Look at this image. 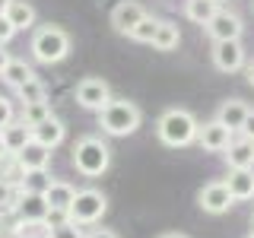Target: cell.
<instances>
[{"instance_id": "cell-1", "label": "cell", "mask_w": 254, "mask_h": 238, "mask_svg": "<svg viewBox=\"0 0 254 238\" xmlns=\"http://www.w3.org/2000/svg\"><path fill=\"white\" fill-rule=\"evenodd\" d=\"M197 130H200V121L188 108H165L156 121V137L169 149H185L197 143Z\"/></svg>"}, {"instance_id": "cell-2", "label": "cell", "mask_w": 254, "mask_h": 238, "mask_svg": "<svg viewBox=\"0 0 254 238\" xmlns=\"http://www.w3.org/2000/svg\"><path fill=\"white\" fill-rule=\"evenodd\" d=\"M95 118H99L102 133H108V137H130L143 124V111L130 99H111L102 111H95Z\"/></svg>"}, {"instance_id": "cell-3", "label": "cell", "mask_w": 254, "mask_h": 238, "mask_svg": "<svg viewBox=\"0 0 254 238\" xmlns=\"http://www.w3.org/2000/svg\"><path fill=\"white\" fill-rule=\"evenodd\" d=\"M70 48H73V42H70L67 29L61 26H38L35 32H32V42H29V51L32 58H35L38 63H45V67H51V63H61L70 58Z\"/></svg>"}, {"instance_id": "cell-4", "label": "cell", "mask_w": 254, "mask_h": 238, "mask_svg": "<svg viewBox=\"0 0 254 238\" xmlns=\"http://www.w3.org/2000/svg\"><path fill=\"white\" fill-rule=\"evenodd\" d=\"M70 162L83 178H99L111 169V146L102 137H79L73 143Z\"/></svg>"}, {"instance_id": "cell-5", "label": "cell", "mask_w": 254, "mask_h": 238, "mask_svg": "<svg viewBox=\"0 0 254 238\" xmlns=\"http://www.w3.org/2000/svg\"><path fill=\"white\" fill-rule=\"evenodd\" d=\"M105 213H108V197L99 187H83L76 190L73 203L67 210V219L76 222V226H95Z\"/></svg>"}, {"instance_id": "cell-6", "label": "cell", "mask_w": 254, "mask_h": 238, "mask_svg": "<svg viewBox=\"0 0 254 238\" xmlns=\"http://www.w3.org/2000/svg\"><path fill=\"white\" fill-rule=\"evenodd\" d=\"M73 99H76V105L86 108V111H102L115 95H111V86L102 76H83L73 89Z\"/></svg>"}, {"instance_id": "cell-7", "label": "cell", "mask_w": 254, "mask_h": 238, "mask_svg": "<svg viewBox=\"0 0 254 238\" xmlns=\"http://www.w3.org/2000/svg\"><path fill=\"white\" fill-rule=\"evenodd\" d=\"M245 63H248V54H245L242 38H232V42H213V67L219 73H242Z\"/></svg>"}, {"instance_id": "cell-8", "label": "cell", "mask_w": 254, "mask_h": 238, "mask_svg": "<svg viewBox=\"0 0 254 238\" xmlns=\"http://www.w3.org/2000/svg\"><path fill=\"white\" fill-rule=\"evenodd\" d=\"M197 206H200L203 213H210V216H222V213H229L235 206L232 194H229L226 181H210V184H203L197 190Z\"/></svg>"}, {"instance_id": "cell-9", "label": "cell", "mask_w": 254, "mask_h": 238, "mask_svg": "<svg viewBox=\"0 0 254 238\" xmlns=\"http://www.w3.org/2000/svg\"><path fill=\"white\" fill-rule=\"evenodd\" d=\"M206 35L213 38V42H232V38H242L245 35V22L242 16L232 13V10H216V16H213L210 22H206Z\"/></svg>"}, {"instance_id": "cell-10", "label": "cell", "mask_w": 254, "mask_h": 238, "mask_svg": "<svg viewBox=\"0 0 254 238\" xmlns=\"http://www.w3.org/2000/svg\"><path fill=\"white\" fill-rule=\"evenodd\" d=\"M146 16V6L140 3V0H118L115 6H111V29L118 32V35H130V29L137 26V22Z\"/></svg>"}, {"instance_id": "cell-11", "label": "cell", "mask_w": 254, "mask_h": 238, "mask_svg": "<svg viewBox=\"0 0 254 238\" xmlns=\"http://www.w3.org/2000/svg\"><path fill=\"white\" fill-rule=\"evenodd\" d=\"M48 200L45 194H19L16 200V216L19 226H48Z\"/></svg>"}, {"instance_id": "cell-12", "label": "cell", "mask_w": 254, "mask_h": 238, "mask_svg": "<svg viewBox=\"0 0 254 238\" xmlns=\"http://www.w3.org/2000/svg\"><path fill=\"white\" fill-rule=\"evenodd\" d=\"M232 137H235V133L229 130L226 124H219L216 118L206 121V124H200V130H197V143H200L203 153H226V146L232 143Z\"/></svg>"}, {"instance_id": "cell-13", "label": "cell", "mask_w": 254, "mask_h": 238, "mask_svg": "<svg viewBox=\"0 0 254 238\" xmlns=\"http://www.w3.org/2000/svg\"><path fill=\"white\" fill-rule=\"evenodd\" d=\"M29 130H32V140L42 143V146H48V149H58L64 143V137H67V127H64V121L58 115H48L42 124L29 127Z\"/></svg>"}, {"instance_id": "cell-14", "label": "cell", "mask_w": 254, "mask_h": 238, "mask_svg": "<svg viewBox=\"0 0 254 238\" xmlns=\"http://www.w3.org/2000/svg\"><path fill=\"white\" fill-rule=\"evenodd\" d=\"M222 181H226V187H229L235 203L254 200V169H229V175Z\"/></svg>"}, {"instance_id": "cell-15", "label": "cell", "mask_w": 254, "mask_h": 238, "mask_svg": "<svg viewBox=\"0 0 254 238\" xmlns=\"http://www.w3.org/2000/svg\"><path fill=\"white\" fill-rule=\"evenodd\" d=\"M229 169H254V140L248 137H232V143L226 146V153H222Z\"/></svg>"}, {"instance_id": "cell-16", "label": "cell", "mask_w": 254, "mask_h": 238, "mask_svg": "<svg viewBox=\"0 0 254 238\" xmlns=\"http://www.w3.org/2000/svg\"><path fill=\"white\" fill-rule=\"evenodd\" d=\"M51 156H54V149H48V146H42V143L29 140L26 146L16 153V162H19L22 172H35V169H48V165H51Z\"/></svg>"}, {"instance_id": "cell-17", "label": "cell", "mask_w": 254, "mask_h": 238, "mask_svg": "<svg viewBox=\"0 0 254 238\" xmlns=\"http://www.w3.org/2000/svg\"><path fill=\"white\" fill-rule=\"evenodd\" d=\"M245 118H248V102H242V99H226V102H219V108H216V121L219 124H226L232 133L242 130V124H245Z\"/></svg>"}, {"instance_id": "cell-18", "label": "cell", "mask_w": 254, "mask_h": 238, "mask_svg": "<svg viewBox=\"0 0 254 238\" xmlns=\"http://www.w3.org/2000/svg\"><path fill=\"white\" fill-rule=\"evenodd\" d=\"M73 197H76V187L70 184V181H58V178L45 190V200H48V210L51 213H67L70 203H73Z\"/></svg>"}, {"instance_id": "cell-19", "label": "cell", "mask_w": 254, "mask_h": 238, "mask_svg": "<svg viewBox=\"0 0 254 238\" xmlns=\"http://www.w3.org/2000/svg\"><path fill=\"white\" fill-rule=\"evenodd\" d=\"M0 79H3L6 86L16 92L19 86H26L29 79H35V70H32V63H26L22 58H10V63L3 67V73H0Z\"/></svg>"}, {"instance_id": "cell-20", "label": "cell", "mask_w": 254, "mask_h": 238, "mask_svg": "<svg viewBox=\"0 0 254 238\" xmlns=\"http://www.w3.org/2000/svg\"><path fill=\"white\" fill-rule=\"evenodd\" d=\"M6 19L13 22L16 32H29V29H35V6H32L29 0H10Z\"/></svg>"}, {"instance_id": "cell-21", "label": "cell", "mask_w": 254, "mask_h": 238, "mask_svg": "<svg viewBox=\"0 0 254 238\" xmlns=\"http://www.w3.org/2000/svg\"><path fill=\"white\" fill-rule=\"evenodd\" d=\"M0 137H3V143H6V153L16 156V153H19V149L32 140V130H29L22 121H10L3 130H0Z\"/></svg>"}, {"instance_id": "cell-22", "label": "cell", "mask_w": 254, "mask_h": 238, "mask_svg": "<svg viewBox=\"0 0 254 238\" xmlns=\"http://www.w3.org/2000/svg\"><path fill=\"white\" fill-rule=\"evenodd\" d=\"M178 45H181L178 22H172V19H159V29H156L153 48H156V51H175Z\"/></svg>"}, {"instance_id": "cell-23", "label": "cell", "mask_w": 254, "mask_h": 238, "mask_svg": "<svg viewBox=\"0 0 254 238\" xmlns=\"http://www.w3.org/2000/svg\"><path fill=\"white\" fill-rule=\"evenodd\" d=\"M216 10H219L216 0H185V16L197 26H206L216 16Z\"/></svg>"}, {"instance_id": "cell-24", "label": "cell", "mask_w": 254, "mask_h": 238, "mask_svg": "<svg viewBox=\"0 0 254 238\" xmlns=\"http://www.w3.org/2000/svg\"><path fill=\"white\" fill-rule=\"evenodd\" d=\"M51 175L48 169H35V172H22L19 178V194H45L48 187H51Z\"/></svg>"}, {"instance_id": "cell-25", "label": "cell", "mask_w": 254, "mask_h": 238, "mask_svg": "<svg viewBox=\"0 0 254 238\" xmlns=\"http://www.w3.org/2000/svg\"><path fill=\"white\" fill-rule=\"evenodd\" d=\"M156 29H159V19H156L153 13H146V16L137 22V26L130 29V35H127V38H130V42H140V45H153Z\"/></svg>"}, {"instance_id": "cell-26", "label": "cell", "mask_w": 254, "mask_h": 238, "mask_svg": "<svg viewBox=\"0 0 254 238\" xmlns=\"http://www.w3.org/2000/svg\"><path fill=\"white\" fill-rule=\"evenodd\" d=\"M48 115H54L51 111V102H29V105H22V111H19V121L26 124V127H35V124H42Z\"/></svg>"}, {"instance_id": "cell-27", "label": "cell", "mask_w": 254, "mask_h": 238, "mask_svg": "<svg viewBox=\"0 0 254 238\" xmlns=\"http://www.w3.org/2000/svg\"><path fill=\"white\" fill-rule=\"evenodd\" d=\"M16 99L22 102V105H29V102H45L48 99V89H45V83L42 79H29L26 86H19V89H16Z\"/></svg>"}, {"instance_id": "cell-28", "label": "cell", "mask_w": 254, "mask_h": 238, "mask_svg": "<svg viewBox=\"0 0 254 238\" xmlns=\"http://www.w3.org/2000/svg\"><path fill=\"white\" fill-rule=\"evenodd\" d=\"M48 238H86V235H83V226H76V222L64 219V222H54V226H48Z\"/></svg>"}, {"instance_id": "cell-29", "label": "cell", "mask_w": 254, "mask_h": 238, "mask_svg": "<svg viewBox=\"0 0 254 238\" xmlns=\"http://www.w3.org/2000/svg\"><path fill=\"white\" fill-rule=\"evenodd\" d=\"M10 121H13V102L6 99V95H0V130H3Z\"/></svg>"}, {"instance_id": "cell-30", "label": "cell", "mask_w": 254, "mask_h": 238, "mask_svg": "<svg viewBox=\"0 0 254 238\" xmlns=\"http://www.w3.org/2000/svg\"><path fill=\"white\" fill-rule=\"evenodd\" d=\"M13 35H16L13 22L6 19V16H0V45H10V42H13Z\"/></svg>"}, {"instance_id": "cell-31", "label": "cell", "mask_w": 254, "mask_h": 238, "mask_svg": "<svg viewBox=\"0 0 254 238\" xmlns=\"http://www.w3.org/2000/svg\"><path fill=\"white\" fill-rule=\"evenodd\" d=\"M242 137H248V140H254V108H248V118H245V124H242Z\"/></svg>"}, {"instance_id": "cell-32", "label": "cell", "mask_w": 254, "mask_h": 238, "mask_svg": "<svg viewBox=\"0 0 254 238\" xmlns=\"http://www.w3.org/2000/svg\"><path fill=\"white\" fill-rule=\"evenodd\" d=\"M242 73H245V83H248L251 89H254V58H251L248 63H245V70H242Z\"/></svg>"}, {"instance_id": "cell-33", "label": "cell", "mask_w": 254, "mask_h": 238, "mask_svg": "<svg viewBox=\"0 0 254 238\" xmlns=\"http://www.w3.org/2000/svg\"><path fill=\"white\" fill-rule=\"evenodd\" d=\"M86 238H118L115 229H95V232H89Z\"/></svg>"}, {"instance_id": "cell-34", "label": "cell", "mask_w": 254, "mask_h": 238, "mask_svg": "<svg viewBox=\"0 0 254 238\" xmlns=\"http://www.w3.org/2000/svg\"><path fill=\"white\" fill-rule=\"evenodd\" d=\"M6 63H10V51H6V45H0V73H3Z\"/></svg>"}, {"instance_id": "cell-35", "label": "cell", "mask_w": 254, "mask_h": 238, "mask_svg": "<svg viewBox=\"0 0 254 238\" xmlns=\"http://www.w3.org/2000/svg\"><path fill=\"white\" fill-rule=\"evenodd\" d=\"M6 156H10V153H6V143H3V137H0V162H3Z\"/></svg>"}, {"instance_id": "cell-36", "label": "cell", "mask_w": 254, "mask_h": 238, "mask_svg": "<svg viewBox=\"0 0 254 238\" xmlns=\"http://www.w3.org/2000/svg\"><path fill=\"white\" fill-rule=\"evenodd\" d=\"M159 238H188V235H181V232H165V235H159Z\"/></svg>"}, {"instance_id": "cell-37", "label": "cell", "mask_w": 254, "mask_h": 238, "mask_svg": "<svg viewBox=\"0 0 254 238\" xmlns=\"http://www.w3.org/2000/svg\"><path fill=\"white\" fill-rule=\"evenodd\" d=\"M6 6H10V0H0V16H6Z\"/></svg>"}, {"instance_id": "cell-38", "label": "cell", "mask_w": 254, "mask_h": 238, "mask_svg": "<svg viewBox=\"0 0 254 238\" xmlns=\"http://www.w3.org/2000/svg\"><path fill=\"white\" fill-rule=\"evenodd\" d=\"M19 238H48V232H42V235H32L29 232V235H19Z\"/></svg>"}, {"instance_id": "cell-39", "label": "cell", "mask_w": 254, "mask_h": 238, "mask_svg": "<svg viewBox=\"0 0 254 238\" xmlns=\"http://www.w3.org/2000/svg\"><path fill=\"white\" fill-rule=\"evenodd\" d=\"M216 3H219V6H222V3H226V0H216Z\"/></svg>"}, {"instance_id": "cell-40", "label": "cell", "mask_w": 254, "mask_h": 238, "mask_svg": "<svg viewBox=\"0 0 254 238\" xmlns=\"http://www.w3.org/2000/svg\"><path fill=\"white\" fill-rule=\"evenodd\" d=\"M251 226H254V216H251Z\"/></svg>"}, {"instance_id": "cell-41", "label": "cell", "mask_w": 254, "mask_h": 238, "mask_svg": "<svg viewBox=\"0 0 254 238\" xmlns=\"http://www.w3.org/2000/svg\"><path fill=\"white\" fill-rule=\"evenodd\" d=\"M248 238H254V232H251V235H248Z\"/></svg>"}, {"instance_id": "cell-42", "label": "cell", "mask_w": 254, "mask_h": 238, "mask_svg": "<svg viewBox=\"0 0 254 238\" xmlns=\"http://www.w3.org/2000/svg\"><path fill=\"white\" fill-rule=\"evenodd\" d=\"M251 10H254V3H251Z\"/></svg>"}]
</instances>
